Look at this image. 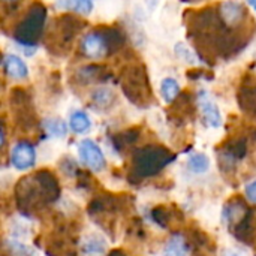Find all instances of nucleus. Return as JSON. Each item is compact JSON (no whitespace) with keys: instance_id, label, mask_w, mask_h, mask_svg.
Masks as SVG:
<instances>
[{"instance_id":"f257e3e1","label":"nucleus","mask_w":256,"mask_h":256,"mask_svg":"<svg viewBox=\"0 0 256 256\" xmlns=\"http://www.w3.org/2000/svg\"><path fill=\"white\" fill-rule=\"evenodd\" d=\"M81 51L86 57L99 60L108 56L110 42L100 32H90L81 40Z\"/></svg>"},{"instance_id":"f03ea898","label":"nucleus","mask_w":256,"mask_h":256,"mask_svg":"<svg viewBox=\"0 0 256 256\" xmlns=\"http://www.w3.org/2000/svg\"><path fill=\"white\" fill-rule=\"evenodd\" d=\"M78 153H80V159L82 160V164L86 166H88L92 171L99 172L104 170L105 158H104L102 150L99 148V146L94 141L82 140L78 146Z\"/></svg>"},{"instance_id":"7ed1b4c3","label":"nucleus","mask_w":256,"mask_h":256,"mask_svg":"<svg viewBox=\"0 0 256 256\" xmlns=\"http://www.w3.org/2000/svg\"><path fill=\"white\" fill-rule=\"evenodd\" d=\"M34 162H36V152L32 144L21 141L14 146L10 152V164L14 165V168L20 171H26L32 168Z\"/></svg>"},{"instance_id":"20e7f679","label":"nucleus","mask_w":256,"mask_h":256,"mask_svg":"<svg viewBox=\"0 0 256 256\" xmlns=\"http://www.w3.org/2000/svg\"><path fill=\"white\" fill-rule=\"evenodd\" d=\"M3 69L12 80H24L28 75V68L22 58L14 54H6L3 58Z\"/></svg>"},{"instance_id":"39448f33","label":"nucleus","mask_w":256,"mask_h":256,"mask_svg":"<svg viewBox=\"0 0 256 256\" xmlns=\"http://www.w3.org/2000/svg\"><path fill=\"white\" fill-rule=\"evenodd\" d=\"M200 108H201L206 123L210 128H219L222 124V116H220L218 105L213 100H210L207 96H202V94L200 96Z\"/></svg>"},{"instance_id":"423d86ee","label":"nucleus","mask_w":256,"mask_h":256,"mask_svg":"<svg viewBox=\"0 0 256 256\" xmlns=\"http://www.w3.org/2000/svg\"><path fill=\"white\" fill-rule=\"evenodd\" d=\"M222 18L226 24H237L242 21L243 15H244V9L242 4L236 3V2H226L222 4Z\"/></svg>"},{"instance_id":"0eeeda50","label":"nucleus","mask_w":256,"mask_h":256,"mask_svg":"<svg viewBox=\"0 0 256 256\" xmlns=\"http://www.w3.org/2000/svg\"><path fill=\"white\" fill-rule=\"evenodd\" d=\"M57 6L62 9H68L81 15H88L93 10V2L92 0H58Z\"/></svg>"},{"instance_id":"6e6552de","label":"nucleus","mask_w":256,"mask_h":256,"mask_svg":"<svg viewBox=\"0 0 256 256\" xmlns=\"http://www.w3.org/2000/svg\"><path fill=\"white\" fill-rule=\"evenodd\" d=\"M69 126L75 134H87L92 128V122L84 111H75L69 118Z\"/></svg>"},{"instance_id":"1a4fd4ad","label":"nucleus","mask_w":256,"mask_h":256,"mask_svg":"<svg viewBox=\"0 0 256 256\" xmlns=\"http://www.w3.org/2000/svg\"><path fill=\"white\" fill-rule=\"evenodd\" d=\"M180 93V86L174 78H165L160 84V94L166 104H171Z\"/></svg>"},{"instance_id":"9d476101","label":"nucleus","mask_w":256,"mask_h":256,"mask_svg":"<svg viewBox=\"0 0 256 256\" xmlns=\"http://www.w3.org/2000/svg\"><path fill=\"white\" fill-rule=\"evenodd\" d=\"M165 256H188V246L180 236H174L164 249Z\"/></svg>"},{"instance_id":"9b49d317","label":"nucleus","mask_w":256,"mask_h":256,"mask_svg":"<svg viewBox=\"0 0 256 256\" xmlns=\"http://www.w3.org/2000/svg\"><path fill=\"white\" fill-rule=\"evenodd\" d=\"M188 166H189L190 172H194V174H204L210 166V160L206 154L196 153V154H192L189 158Z\"/></svg>"},{"instance_id":"f8f14e48","label":"nucleus","mask_w":256,"mask_h":256,"mask_svg":"<svg viewBox=\"0 0 256 256\" xmlns=\"http://www.w3.org/2000/svg\"><path fill=\"white\" fill-rule=\"evenodd\" d=\"M44 128H45L48 135L56 136V138H63L68 134V128H66L64 122L60 120V118H48V120H45Z\"/></svg>"},{"instance_id":"ddd939ff","label":"nucleus","mask_w":256,"mask_h":256,"mask_svg":"<svg viewBox=\"0 0 256 256\" xmlns=\"http://www.w3.org/2000/svg\"><path fill=\"white\" fill-rule=\"evenodd\" d=\"M244 194H246L248 200H249L252 204H256V180L255 182H252V183H249V184L246 186Z\"/></svg>"},{"instance_id":"4468645a","label":"nucleus","mask_w":256,"mask_h":256,"mask_svg":"<svg viewBox=\"0 0 256 256\" xmlns=\"http://www.w3.org/2000/svg\"><path fill=\"white\" fill-rule=\"evenodd\" d=\"M224 256H240L237 252H232V250H228V252H225V255Z\"/></svg>"},{"instance_id":"2eb2a0df","label":"nucleus","mask_w":256,"mask_h":256,"mask_svg":"<svg viewBox=\"0 0 256 256\" xmlns=\"http://www.w3.org/2000/svg\"><path fill=\"white\" fill-rule=\"evenodd\" d=\"M248 3L252 6V9H255L256 10V0H248Z\"/></svg>"},{"instance_id":"dca6fc26","label":"nucleus","mask_w":256,"mask_h":256,"mask_svg":"<svg viewBox=\"0 0 256 256\" xmlns=\"http://www.w3.org/2000/svg\"><path fill=\"white\" fill-rule=\"evenodd\" d=\"M4 2H16V0H4Z\"/></svg>"}]
</instances>
